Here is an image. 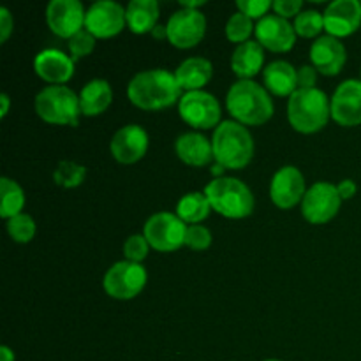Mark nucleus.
I'll use <instances>...</instances> for the list:
<instances>
[{
  "label": "nucleus",
  "mask_w": 361,
  "mask_h": 361,
  "mask_svg": "<svg viewBox=\"0 0 361 361\" xmlns=\"http://www.w3.org/2000/svg\"><path fill=\"white\" fill-rule=\"evenodd\" d=\"M127 97L143 111H161L176 104L182 97V88L175 74L166 69H148L137 73L127 85Z\"/></svg>",
  "instance_id": "f257e3e1"
},
{
  "label": "nucleus",
  "mask_w": 361,
  "mask_h": 361,
  "mask_svg": "<svg viewBox=\"0 0 361 361\" xmlns=\"http://www.w3.org/2000/svg\"><path fill=\"white\" fill-rule=\"evenodd\" d=\"M226 108L235 122L249 127L263 126L275 113L270 92L252 80H238L231 85L226 97Z\"/></svg>",
  "instance_id": "f03ea898"
},
{
  "label": "nucleus",
  "mask_w": 361,
  "mask_h": 361,
  "mask_svg": "<svg viewBox=\"0 0 361 361\" xmlns=\"http://www.w3.org/2000/svg\"><path fill=\"white\" fill-rule=\"evenodd\" d=\"M214 159L224 169H243L254 157V140L245 126L226 120L214 130Z\"/></svg>",
  "instance_id": "7ed1b4c3"
},
{
  "label": "nucleus",
  "mask_w": 361,
  "mask_h": 361,
  "mask_svg": "<svg viewBox=\"0 0 361 361\" xmlns=\"http://www.w3.org/2000/svg\"><path fill=\"white\" fill-rule=\"evenodd\" d=\"M331 118V101L319 88H298L288 101V120L300 134H316Z\"/></svg>",
  "instance_id": "20e7f679"
},
{
  "label": "nucleus",
  "mask_w": 361,
  "mask_h": 361,
  "mask_svg": "<svg viewBox=\"0 0 361 361\" xmlns=\"http://www.w3.org/2000/svg\"><path fill=\"white\" fill-rule=\"evenodd\" d=\"M204 196L210 203L212 210L226 219H245L252 215L256 200L254 194L242 180L233 176L214 178L204 187Z\"/></svg>",
  "instance_id": "39448f33"
},
{
  "label": "nucleus",
  "mask_w": 361,
  "mask_h": 361,
  "mask_svg": "<svg viewBox=\"0 0 361 361\" xmlns=\"http://www.w3.org/2000/svg\"><path fill=\"white\" fill-rule=\"evenodd\" d=\"M35 113L53 126L76 127L80 123V95L66 85H48L35 95Z\"/></svg>",
  "instance_id": "423d86ee"
},
{
  "label": "nucleus",
  "mask_w": 361,
  "mask_h": 361,
  "mask_svg": "<svg viewBox=\"0 0 361 361\" xmlns=\"http://www.w3.org/2000/svg\"><path fill=\"white\" fill-rule=\"evenodd\" d=\"M187 226L176 214L159 212L145 222L143 235L157 252H175L185 245Z\"/></svg>",
  "instance_id": "0eeeda50"
},
{
  "label": "nucleus",
  "mask_w": 361,
  "mask_h": 361,
  "mask_svg": "<svg viewBox=\"0 0 361 361\" xmlns=\"http://www.w3.org/2000/svg\"><path fill=\"white\" fill-rule=\"evenodd\" d=\"M221 113L217 97L204 90L185 92L178 101L180 118L194 129H217L221 126Z\"/></svg>",
  "instance_id": "6e6552de"
},
{
  "label": "nucleus",
  "mask_w": 361,
  "mask_h": 361,
  "mask_svg": "<svg viewBox=\"0 0 361 361\" xmlns=\"http://www.w3.org/2000/svg\"><path fill=\"white\" fill-rule=\"evenodd\" d=\"M148 282V274L143 264L118 261L104 275L102 288L106 295L115 300H133L140 295Z\"/></svg>",
  "instance_id": "1a4fd4ad"
},
{
  "label": "nucleus",
  "mask_w": 361,
  "mask_h": 361,
  "mask_svg": "<svg viewBox=\"0 0 361 361\" xmlns=\"http://www.w3.org/2000/svg\"><path fill=\"white\" fill-rule=\"evenodd\" d=\"M341 207L342 197L337 185L330 182H316L310 189H307L302 201V214L307 222L321 226L337 217Z\"/></svg>",
  "instance_id": "9d476101"
},
{
  "label": "nucleus",
  "mask_w": 361,
  "mask_h": 361,
  "mask_svg": "<svg viewBox=\"0 0 361 361\" xmlns=\"http://www.w3.org/2000/svg\"><path fill=\"white\" fill-rule=\"evenodd\" d=\"M168 41L178 49H190L203 41L207 34V18L200 9H182L171 14L168 25Z\"/></svg>",
  "instance_id": "9b49d317"
},
{
  "label": "nucleus",
  "mask_w": 361,
  "mask_h": 361,
  "mask_svg": "<svg viewBox=\"0 0 361 361\" xmlns=\"http://www.w3.org/2000/svg\"><path fill=\"white\" fill-rule=\"evenodd\" d=\"M126 7L113 0H99L87 9L85 30L95 39H109L118 35L126 28Z\"/></svg>",
  "instance_id": "f8f14e48"
},
{
  "label": "nucleus",
  "mask_w": 361,
  "mask_h": 361,
  "mask_svg": "<svg viewBox=\"0 0 361 361\" xmlns=\"http://www.w3.org/2000/svg\"><path fill=\"white\" fill-rule=\"evenodd\" d=\"M87 11L80 0H51L46 7V21L51 32L67 39L83 30Z\"/></svg>",
  "instance_id": "ddd939ff"
},
{
  "label": "nucleus",
  "mask_w": 361,
  "mask_h": 361,
  "mask_svg": "<svg viewBox=\"0 0 361 361\" xmlns=\"http://www.w3.org/2000/svg\"><path fill=\"white\" fill-rule=\"evenodd\" d=\"M307 194L305 178L295 166H282L270 183V197L281 210H291L302 203Z\"/></svg>",
  "instance_id": "4468645a"
},
{
  "label": "nucleus",
  "mask_w": 361,
  "mask_h": 361,
  "mask_svg": "<svg viewBox=\"0 0 361 361\" xmlns=\"http://www.w3.org/2000/svg\"><path fill=\"white\" fill-rule=\"evenodd\" d=\"M148 134L141 126H123L113 134L109 152L120 164H136L147 155Z\"/></svg>",
  "instance_id": "2eb2a0df"
},
{
  "label": "nucleus",
  "mask_w": 361,
  "mask_h": 361,
  "mask_svg": "<svg viewBox=\"0 0 361 361\" xmlns=\"http://www.w3.org/2000/svg\"><path fill=\"white\" fill-rule=\"evenodd\" d=\"M331 118L342 127L361 126V80L342 81L334 92Z\"/></svg>",
  "instance_id": "dca6fc26"
},
{
  "label": "nucleus",
  "mask_w": 361,
  "mask_h": 361,
  "mask_svg": "<svg viewBox=\"0 0 361 361\" xmlns=\"http://www.w3.org/2000/svg\"><path fill=\"white\" fill-rule=\"evenodd\" d=\"M256 41L271 53L291 51L296 42L295 27L277 14H267L256 25Z\"/></svg>",
  "instance_id": "f3484780"
},
{
  "label": "nucleus",
  "mask_w": 361,
  "mask_h": 361,
  "mask_svg": "<svg viewBox=\"0 0 361 361\" xmlns=\"http://www.w3.org/2000/svg\"><path fill=\"white\" fill-rule=\"evenodd\" d=\"M324 30L331 37H349L361 27V2L335 0L324 9Z\"/></svg>",
  "instance_id": "a211bd4d"
},
{
  "label": "nucleus",
  "mask_w": 361,
  "mask_h": 361,
  "mask_svg": "<svg viewBox=\"0 0 361 361\" xmlns=\"http://www.w3.org/2000/svg\"><path fill=\"white\" fill-rule=\"evenodd\" d=\"M345 60H348V51L341 39L323 35V37H317L316 42L310 46L312 67L324 76H337L344 69Z\"/></svg>",
  "instance_id": "6ab92c4d"
},
{
  "label": "nucleus",
  "mask_w": 361,
  "mask_h": 361,
  "mask_svg": "<svg viewBox=\"0 0 361 361\" xmlns=\"http://www.w3.org/2000/svg\"><path fill=\"white\" fill-rule=\"evenodd\" d=\"M34 71L49 85H66L74 76V60L60 49H42L34 59Z\"/></svg>",
  "instance_id": "aec40b11"
},
{
  "label": "nucleus",
  "mask_w": 361,
  "mask_h": 361,
  "mask_svg": "<svg viewBox=\"0 0 361 361\" xmlns=\"http://www.w3.org/2000/svg\"><path fill=\"white\" fill-rule=\"evenodd\" d=\"M175 152L183 164L192 168H204L215 161L212 141L200 133H185L176 137Z\"/></svg>",
  "instance_id": "412c9836"
},
{
  "label": "nucleus",
  "mask_w": 361,
  "mask_h": 361,
  "mask_svg": "<svg viewBox=\"0 0 361 361\" xmlns=\"http://www.w3.org/2000/svg\"><path fill=\"white\" fill-rule=\"evenodd\" d=\"M264 88L277 97H291L298 90V71L286 60L270 62L263 71Z\"/></svg>",
  "instance_id": "4be33fe9"
},
{
  "label": "nucleus",
  "mask_w": 361,
  "mask_h": 361,
  "mask_svg": "<svg viewBox=\"0 0 361 361\" xmlns=\"http://www.w3.org/2000/svg\"><path fill=\"white\" fill-rule=\"evenodd\" d=\"M214 76V66L208 59L203 56H190L183 60L175 71L176 83L185 92L203 90L208 81Z\"/></svg>",
  "instance_id": "5701e85b"
},
{
  "label": "nucleus",
  "mask_w": 361,
  "mask_h": 361,
  "mask_svg": "<svg viewBox=\"0 0 361 361\" xmlns=\"http://www.w3.org/2000/svg\"><path fill=\"white\" fill-rule=\"evenodd\" d=\"M264 48L257 41L238 44L231 56V69L240 80H252L264 71Z\"/></svg>",
  "instance_id": "b1692460"
},
{
  "label": "nucleus",
  "mask_w": 361,
  "mask_h": 361,
  "mask_svg": "<svg viewBox=\"0 0 361 361\" xmlns=\"http://www.w3.org/2000/svg\"><path fill=\"white\" fill-rule=\"evenodd\" d=\"M113 90L111 85L106 80L88 81L80 92V108L81 115L85 116H99L111 106Z\"/></svg>",
  "instance_id": "393cba45"
},
{
  "label": "nucleus",
  "mask_w": 361,
  "mask_h": 361,
  "mask_svg": "<svg viewBox=\"0 0 361 361\" xmlns=\"http://www.w3.org/2000/svg\"><path fill=\"white\" fill-rule=\"evenodd\" d=\"M159 14L161 9L157 0H133L126 7L127 27L136 35L152 34V30L157 27Z\"/></svg>",
  "instance_id": "a878e982"
},
{
  "label": "nucleus",
  "mask_w": 361,
  "mask_h": 361,
  "mask_svg": "<svg viewBox=\"0 0 361 361\" xmlns=\"http://www.w3.org/2000/svg\"><path fill=\"white\" fill-rule=\"evenodd\" d=\"M210 203H208L204 192H189L180 197L176 204V215L182 219L185 224H201L204 219L210 215Z\"/></svg>",
  "instance_id": "bb28decb"
},
{
  "label": "nucleus",
  "mask_w": 361,
  "mask_h": 361,
  "mask_svg": "<svg viewBox=\"0 0 361 361\" xmlns=\"http://www.w3.org/2000/svg\"><path fill=\"white\" fill-rule=\"evenodd\" d=\"M0 192H2V204H0V217L9 221L23 212L25 192L20 183L2 176L0 178Z\"/></svg>",
  "instance_id": "cd10ccee"
},
{
  "label": "nucleus",
  "mask_w": 361,
  "mask_h": 361,
  "mask_svg": "<svg viewBox=\"0 0 361 361\" xmlns=\"http://www.w3.org/2000/svg\"><path fill=\"white\" fill-rule=\"evenodd\" d=\"M87 176V168L74 161H62L53 171V182L63 189H76Z\"/></svg>",
  "instance_id": "c85d7f7f"
},
{
  "label": "nucleus",
  "mask_w": 361,
  "mask_h": 361,
  "mask_svg": "<svg viewBox=\"0 0 361 361\" xmlns=\"http://www.w3.org/2000/svg\"><path fill=\"white\" fill-rule=\"evenodd\" d=\"M293 27H295L296 35H300V37H317V35L324 30V16L319 11H302V13L295 18Z\"/></svg>",
  "instance_id": "c756f323"
},
{
  "label": "nucleus",
  "mask_w": 361,
  "mask_h": 361,
  "mask_svg": "<svg viewBox=\"0 0 361 361\" xmlns=\"http://www.w3.org/2000/svg\"><path fill=\"white\" fill-rule=\"evenodd\" d=\"M256 32L254 21L249 16L242 13L231 14V18L226 23V37L236 44H243V42L250 41V35Z\"/></svg>",
  "instance_id": "7c9ffc66"
},
{
  "label": "nucleus",
  "mask_w": 361,
  "mask_h": 361,
  "mask_svg": "<svg viewBox=\"0 0 361 361\" xmlns=\"http://www.w3.org/2000/svg\"><path fill=\"white\" fill-rule=\"evenodd\" d=\"M7 233L16 243H30L35 236V222L30 215L20 214L7 221Z\"/></svg>",
  "instance_id": "2f4dec72"
},
{
  "label": "nucleus",
  "mask_w": 361,
  "mask_h": 361,
  "mask_svg": "<svg viewBox=\"0 0 361 361\" xmlns=\"http://www.w3.org/2000/svg\"><path fill=\"white\" fill-rule=\"evenodd\" d=\"M150 243L145 238V235H133L126 240L123 243V256H126V261H130V263L141 264L148 256V250H150Z\"/></svg>",
  "instance_id": "473e14b6"
},
{
  "label": "nucleus",
  "mask_w": 361,
  "mask_h": 361,
  "mask_svg": "<svg viewBox=\"0 0 361 361\" xmlns=\"http://www.w3.org/2000/svg\"><path fill=\"white\" fill-rule=\"evenodd\" d=\"M69 51H71V59L76 62V60L85 59V56L90 55L95 48V37L90 34L88 30H81L78 32L74 37L69 39Z\"/></svg>",
  "instance_id": "72a5a7b5"
},
{
  "label": "nucleus",
  "mask_w": 361,
  "mask_h": 361,
  "mask_svg": "<svg viewBox=\"0 0 361 361\" xmlns=\"http://www.w3.org/2000/svg\"><path fill=\"white\" fill-rule=\"evenodd\" d=\"M212 233L210 229L201 224L187 226L185 233V245L190 250H207L212 245Z\"/></svg>",
  "instance_id": "f704fd0d"
},
{
  "label": "nucleus",
  "mask_w": 361,
  "mask_h": 361,
  "mask_svg": "<svg viewBox=\"0 0 361 361\" xmlns=\"http://www.w3.org/2000/svg\"><path fill=\"white\" fill-rule=\"evenodd\" d=\"M236 7H238V13L245 14L250 20H254V18L263 20L268 11L274 7V4L270 0H238Z\"/></svg>",
  "instance_id": "c9c22d12"
},
{
  "label": "nucleus",
  "mask_w": 361,
  "mask_h": 361,
  "mask_svg": "<svg viewBox=\"0 0 361 361\" xmlns=\"http://www.w3.org/2000/svg\"><path fill=\"white\" fill-rule=\"evenodd\" d=\"M302 0H277V2H274V7H271V9L275 11L277 16L289 20V18L298 16V14L302 13Z\"/></svg>",
  "instance_id": "e433bc0d"
},
{
  "label": "nucleus",
  "mask_w": 361,
  "mask_h": 361,
  "mask_svg": "<svg viewBox=\"0 0 361 361\" xmlns=\"http://www.w3.org/2000/svg\"><path fill=\"white\" fill-rule=\"evenodd\" d=\"M317 71L310 66H302L298 69V88H316Z\"/></svg>",
  "instance_id": "4c0bfd02"
},
{
  "label": "nucleus",
  "mask_w": 361,
  "mask_h": 361,
  "mask_svg": "<svg viewBox=\"0 0 361 361\" xmlns=\"http://www.w3.org/2000/svg\"><path fill=\"white\" fill-rule=\"evenodd\" d=\"M13 28H14V20H13V14L9 13L7 7H2L0 9V42H7V39L11 37L13 34Z\"/></svg>",
  "instance_id": "58836bf2"
},
{
  "label": "nucleus",
  "mask_w": 361,
  "mask_h": 361,
  "mask_svg": "<svg viewBox=\"0 0 361 361\" xmlns=\"http://www.w3.org/2000/svg\"><path fill=\"white\" fill-rule=\"evenodd\" d=\"M337 189H338V194H341L342 201L353 200V197H355V194L358 192V187H356V182H355V180H351V178L342 180V182L337 185Z\"/></svg>",
  "instance_id": "ea45409f"
},
{
  "label": "nucleus",
  "mask_w": 361,
  "mask_h": 361,
  "mask_svg": "<svg viewBox=\"0 0 361 361\" xmlns=\"http://www.w3.org/2000/svg\"><path fill=\"white\" fill-rule=\"evenodd\" d=\"M204 4H207L204 0H180V7L182 9H200Z\"/></svg>",
  "instance_id": "a19ab883"
},
{
  "label": "nucleus",
  "mask_w": 361,
  "mask_h": 361,
  "mask_svg": "<svg viewBox=\"0 0 361 361\" xmlns=\"http://www.w3.org/2000/svg\"><path fill=\"white\" fill-rule=\"evenodd\" d=\"M0 102H2V109H0V118H6V115L9 113V106H11L9 95H7V94L0 95Z\"/></svg>",
  "instance_id": "79ce46f5"
},
{
  "label": "nucleus",
  "mask_w": 361,
  "mask_h": 361,
  "mask_svg": "<svg viewBox=\"0 0 361 361\" xmlns=\"http://www.w3.org/2000/svg\"><path fill=\"white\" fill-rule=\"evenodd\" d=\"M152 35H154L155 39H159V41H162V39H168V30H166V27H162V25H157V27L152 30Z\"/></svg>",
  "instance_id": "37998d69"
},
{
  "label": "nucleus",
  "mask_w": 361,
  "mask_h": 361,
  "mask_svg": "<svg viewBox=\"0 0 361 361\" xmlns=\"http://www.w3.org/2000/svg\"><path fill=\"white\" fill-rule=\"evenodd\" d=\"M0 361H14V353L7 345L0 348Z\"/></svg>",
  "instance_id": "c03bdc74"
},
{
  "label": "nucleus",
  "mask_w": 361,
  "mask_h": 361,
  "mask_svg": "<svg viewBox=\"0 0 361 361\" xmlns=\"http://www.w3.org/2000/svg\"><path fill=\"white\" fill-rule=\"evenodd\" d=\"M210 173L215 176V178H222V176H224V168H222L221 164H217V162H215V164L212 166Z\"/></svg>",
  "instance_id": "a18cd8bd"
},
{
  "label": "nucleus",
  "mask_w": 361,
  "mask_h": 361,
  "mask_svg": "<svg viewBox=\"0 0 361 361\" xmlns=\"http://www.w3.org/2000/svg\"><path fill=\"white\" fill-rule=\"evenodd\" d=\"M264 361H281V360H264Z\"/></svg>",
  "instance_id": "49530a36"
}]
</instances>
